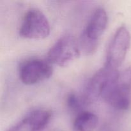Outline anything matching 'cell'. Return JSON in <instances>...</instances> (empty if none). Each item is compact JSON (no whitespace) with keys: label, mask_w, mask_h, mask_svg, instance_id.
<instances>
[{"label":"cell","mask_w":131,"mask_h":131,"mask_svg":"<svg viewBox=\"0 0 131 131\" xmlns=\"http://www.w3.org/2000/svg\"><path fill=\"white\" fill-rule=\"evenodd\" d=\"M107 13L102 8L93 12L78 40L81 52L92 55L97 51L101 37L107 28Z\"/></svg>","instance_id":"cell-1"},{"label":"cell","mask_w":131,"mask_h":131,"mask_svg":"<svg viewBox=\"0 0 131 131\" xmlns=\"http://www.w3.org/2000/svg\"><path fill=\"white\" fill-rule=\"evenodd\" d=\"M102 98L118 110H127L131 104V67L118 72Z\"/></svg>","instance_id":"cell-2"},{"label":"cell","mask_w":131,"mask_h":131,"mask_svg":"<svg viewBox=\"0 0 131 131\" xmlns=\"http://www.w3.org/2000/svg\"><path fill=\"white\" fill-rule=\"evenodd\" d=\"M80 54L78 40L72 35L67 34L58 40L50 49L47 60L51 64L65 67L76 60Z\"/></svg>","instance_id":"cell-3"},{"label":"cell","mask_w":131,"mask_h":131,"mask_svg":"<svg viewBox=\"0 0 131 131\" xmlns=\"http://www.w3.org/2000/svg\"><path fill=\"white\" fill-rule=\"evenodd\" d=\"M131 37L125 26L119 27L108 45L105 66L117 70L125 58L130 46Z\"/></svg>","instance_id":"cell-4"},{"label":"cell","mask_w":131,"mask_h":131,"mask_svg":"<svg viewBox=\"0 0 131 131\" xmlns=\"http://www.w3.org/2000/svg\"><path fill=\"white\" fill-rule=\"evenodd\" d=\"M50 24L42 11L31 8L26 12L19 29V35L29 39H43L50 33Z\"/></svg>","instance_id":"cell-5"},{"label":"cell","mask_w":131,"mask_h":131,"mask_svg":"<svg viewBox=\"0 0 131 131\" xmlns=\"http://www.w3.org/2000/svg\"><path fill=\"white\" fill-rule=\"evenodd\" d=\"M118 72L117 70L110 69L106 66L96 72L86 86L82 99L83 104H92L100 98H102Z\"/></svg>","instance_id":"cell-6"},{"label":"cell","mask_w":131,"mask_h":131,"mask_svg":"<svg viewBox=\"0 0 131 131\" xmlns=\"http://www.w3.org/2000/svg\"><path fill=\"white\" fill-rule=\"evenodd\" d=\"M53 69L47 60L29 59L20 65L19 78L22 83L33 85L49 79L52 75Z\"/></svg>","instance_id":"cell-7"},{"label":"cell","mask_w":131,"mask_h":131,"mask_svg":"<svg viewBox=\"0 0 131 131\" xmlns=\"http://www.w3.org/2000/svg\"><path fill=\"white\" fill-rule=\"evenodd\" d=\"M51 117L49 110H33L6 131H41L48 125Z\"/></svg>","instance_id":"cell-8"},{"label":"cell","mask_w":131,"mask_h":131,"mask_svg":"<svg viewBox=\"0 0 131 131\" xmlns=\"http://www.w3.org/2000/svg\"><path fill=\"white\" fill-rule=\"evenodd\" d=\"M99 123L98 116L90 111H81L73 123V131H93Z\"/></svg>","instance_id":"cell-9"},{"label":"cell","mask_w":131,"mask_h":131,"mask_svg":"<svg viewBox=\"0 0 131 131\" xmlns=\"http://www.w3.org/2000/svg\"><path fill=\"white\" fill-rule=\"evenodd\" d=\"M82 100L80 101L76 95L74 93H70L67 96V107L73 112H81V104Z\"/></svg>","instance_id":"cell-10"}]
</instances>
